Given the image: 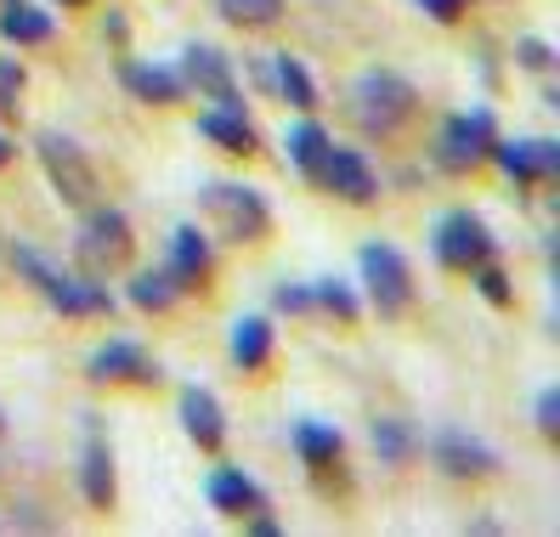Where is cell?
<instances>
[{"instance_id":"6da1fadb","label":"cell","mask_w":560,"mask_h":537,"mask_svg":"<svg viewBox=\"0 0 560 537\" xmlns=\"http://www.w3.org/2000/svg\"><path fill=\"white\" fill-rule=\"evenodd\" d=\"M12 260H18V272L35 283L51 306L62 312V317H103V312H114V300H108V289L103 283H85V278H69L62 266H51L40 249H28V244H18L12 249Z\"/></svg>"},{"instance_id":"7a4b0ae2","label":"cell","mask_w":560,"mask_h":537,"mask_svg":"<svg viewBox=\"0 0 560 537\" xmlns=\"http://www.w3.org/2000/svg\"><path fill=\"white\" fill-rule=\"evenodd\" d=\"M205 215L215 221L221 238H233V244H255V238H267V226H272L267 198L255 187H238V182H210L205 187Z\"/></svg>"},{"instance_id":"3957f363","label":"cell","mask_w":560,"mask_h":537,"mask_svg":"<svg viewBox=\"0 0 560 537\" xmlns=\"http://www.w3.org/2000/svg\"><path fill=\"white\" fill-rule=\"evenodd\" d=\"M351 114H357L362 130L390 137V130H402L413 119V85L397 80V74H362L351 85Z\"/></svg>"},{"instance_id":"277c9868","label":"cell","mask_w":560,"mask_h":537,"mask_svg":"<svg viewBox=\"0 0 560 537\" xmlns=\"http://www.w3.org/2000/svg\"><path fill=\"white\" fill-rule=\"evenodd\" d=\"M481 159H492V114L476 108V114H453L447 130H442V142H436V164L453 176H465L476 171Z\"/></svg>"},{"instance_id":"5b68a950","label":"cell","mask_w":560,"mask_h":537,"mask_svg":"<svg viewBox=\"0 0 560 537\" xmlns=\"http://www.w3.org/2000/svg\"><path fill=\"white\" fill-rule=\"evenodd\" d=\"M40 164H46V176L51 187L69 198L74 210H91V192H96V171H91V159L69 142V137H57V130H46L40 137Z\"/></svg>"},{"instance_id":"8992f818","label":"cell","mask_w":560,"mask_h":537,"mask_svg":"<svg viewBox=\"0 0 560 537\" xmlns=\"http://www.w3.org/2000/svg\"><path fill=\"white\" fill-rule=\"evenodd\" d=\"M74 255L85 260V272H114V266H125V255H130V221L119 210H91L85 226H80Z\"/></svg>"},{"instance_id":"52a82bcc","label":"cell","mask_w":560,"mask_h":537,"mask_svg":"<svg viewBox=\"0 0 560 537\" xmlns=\"http://www.w3.org/2000/svg\"><path fill=\"white\" fill-rule=\"evenodd\" d=\"M362 278H369V294H374V306H380L385 317L408 312L413 278H408V260L390 249V244H369V249H362Z\"/></svg>"},{"instance_id":"ba28073f","label":"cell","mask_w":560,"mask_h":537,"mask_svg":"<svg viewBox=\"0 0 560 537\" xmlns=\"http://www.w3.org/2000/svg\"><path fill=\"white\" fill-rule=\"evenodd\" d=\"M487 255H492V238H487L481 215L453 210V215L436 221V260H442V266H453V272H476Z\"/></svg>"},{"instance_id":"9c48e42d","label":"cell","mask_w":560,"mask_h":537,"mask_svg":"<svg viewBox=\"0 0 560 537\" xmlns=\"http://www.w3.org/2000/svg\"><path fill=\"white\" fill-rule=\"evenodd\" d=\"M312 176H317L328 192H340L346 205H374V198H380V182H374L369 159H362L357 148H335V142H328V153L317 159Z\"/></svg>"},{"instance_id":"30bf717a","label":"cell","mask_w":560,"mask_h":537,"mask_svg":"<svg viewBox=\"0 0 560 537\" xmlns=\"http://www.w3.org/2000/svg\"><path fill=\"white\" fill-rule=\"evenodd\" d=\"M210 503H215V510L221 515H260V510H267V492H260L249 476H244V469H233V464H221L215 469V476H210Z\"/></svg>"},{"instance_id":"8fae6325","label":"cell","mask_w":560,"mask_h":537,"mask_svg":"<svg viewBox=\"0 0 560 537\" xmlns=\"http://www.w3.org/2000/svg\"><path fill=\"white\" fill-rule=\"evenodd\" d=\"M91 380H142V385H153L159 367L148 362V351L137 340H108L91 357Z\"/></svg>"},{"instance_id":"7c38bea8","label":"cell","mask_w":560,"mask_h":537,"mask_svg":"<svg viewBox=\"0 0 560 537\" xmlns=\"http://www.w3.org/2000/svg\"><path fill=\"white\" fill-rule=\"evenodd\" d=\"M492 153H499V164L515 176V182H549L560 171V148L555 142H492Z\"/></svg>"},{"instance_id":"4fadbf2b","label":"cell","mask_w":560,"mask_h":537,"mask_svg":"<svg viewBox=\"0 0 560 537\" xmlns=\"http://www.w3.org/2000/svg\"><path fill=\"white\" fill-rule=\"evenodd\" d=\"M436 458H442L447 476H487V469H499V453L481 447L476 435H465V430L436 435Z\"/></svg>"},{"instance_id":"5bb4252c","label":"cell","mask_w":560,"mask_h":537,"mask_svg":"<svg viewBox=\"0 0 560 537\" xmlns=\"http://www.w3.org/2000/svg\"><path fill=\"white\" fill-rule=\"evenodd\" d=\"M199 130H205L210 142H221L226 153H255V125L244 119V103H215L199 119Z\"/></svg>"},{"instance_id":"9a60e30c","label":"cell","mask_w":560,"mask_h":537,"mask_svg":"<svg viewBox=\"0 0 560 537\" xmlns=\"http://www.w3.org/2000/svg\"><path fill=\"white\" fill-rule=\"evenodd\" d=\"M182 424H187V435L199 447H221V435H226V424H221V401L210 396V390H182Z\"/></svg>"},{"instance_id":"2e32d148","label":"cell","mask_w":560,"mask_h":537,"mask_svg":"<svg viewBox=\"0 0 560 537\" xmlns=\"http://www.w3.org/2000/svg\"><path fill=\"white\" fill-rule=\"evenodd\" d=\"M187 80L210 91L215 103H238V91H233V69H226V57L210 51V46H187Z\"/></svg>"},{"instance_id":"e0dca14e","label":"cell","mask_w":560,"mask_h":537,"mask_svg":"<svg viewBox=\"0 0 560 537\" xmlns=\"http://www.w3.org/2000/svg\"><path fill=\"white\" fill-rule=\"evenodd\" d=\"M125 85L142 96V103H176V96L187 91V80L176 69H159V62H130L125 69Z\"/></svg>"},{"instance_id":"ac0fdd59","label":"cell","mask_w":560,"mask_h":537,"mask_svg":"<svg viewBox=\"0 0 560 537\" xmlns=\"http://www.w3.org/2000/svg\"><path fill=\"white\" fill-rule=\"evenodd\" d=\"M205 272H210V244L199 238V226H182L171 238V278L187 289V283H199Z\"/></svg>"},{"instance_id":"d6986e66","label":"cell","mask_w":560,"mask_h":537,"mask_svg":"<svg viewBox=\"0 0 560 537\" xmlns=\"http://www.w3.org/2000/svg\"><path fill=\"white\" fill-rule=\"evenodd\" d=\"M0 35L18 40V46H40V40H51V12L28 7V0H7V12H0Z\"/></svg>"},{"instance_id":"ffe728a7","label":"cell","mask_w":560,"mask_h":537,"mask_svg":"<svg viewBox=\"0 0 560 537\" xmlns=\"http://www.w3.org/2000/svg\"><path fill=\"white\" fill-rule=\"evenodd\" d=\"M272 357V323L267 317H238L233 323V362L238 367H260Z\"/></svg>"},{"instance_id":"44dd1931","label":"cell","mask_w":560,"mask_h":537,"mask_svg":"<svg viewBox=\"0 0 560 537\" xmlns=\"http://www.w3.org/2000/svg\"><path fill=\"white\" fill-rule=\"evenodd\" d=\"M80 481H85V498L96 503V510H108V503H114V458H108L103 442H91V447H85Z\"/></svg>"},{"instance_id":"7402d4cb","label":"cell","mask_w":560,"mask_h":537,"mask_svg":"<svg viewBox=\"0 0 560 537\" xmlns=\"http://www.w3.org/2000/svg\"><path fill=\"white\" fill-rule=\"evenodd\" d=\"M294 447H301V458H306L312 469H323V464H335V458H340V430L306 419V424H294Z\"/></svg>"},{"instance_id":"603a6c76","label":"cell","mask_w":560,"mask_h":537,"mask_svg":"<svg viewBox=\"0 0 560 537\" xmlns=\"http://www.w3.org/2000/svg\"><path fill=\"white\" fill-rule=\"evenodd\" d=\"M283 148H289V159L312 176V171H317V159L328 153V130H323L317 119H301V125H294L289 137H283Z\"/></svg>"},{"instance_id":"cb8c5ba5","label":"cell","mask_w":560,"mask_h":537,"mask_svg":"<svg viewBox=\"0 0 560 537\" xmlns=\"http://www.w3.org/2000/svg\"><path fill=\"white\" fill-rule=\"evenodd\" d=\"M272 80H278V91L289 96L294 108H317V91H312V74H306V69H301V62H294L289 51H283V57L272 62Z\"/></svg>"},{"instance_id":"d4e9b609","label":"cell","mask_w":560,"mask_h":537,"mask_svg":"<svg viewBox=\"0 0 560 537\" xmlns=\"http://www.w3.org/2000/svg\"><path fill=\"white\" fill-rule=\"evenodd\" d=\"M176 294H182V283H176L171 272H142L137 283H130V300H137L142 312H164Z\"/></svg>"},{"instance_id":"484cf974","label":"cell","mask_w":560,"mask_h":537,"mask_svg":"<svg viewBox=\"0 0 560 537\" xmlns=\"http://www.w3.org/2000/svg\"><path fill=\"white\" fill-rule=\"evenodd\" d=\"M215 12H221L226 23L260 28V23H278V17H283V0H215Z\"/></svg>"},{"instance_id":"4316f807","label":"cell","mask_w":560,"mask_h":537,"mask_svg":"<svg viewBox=\"0 0 560 537\" xmlns=\"http://www.w3.org/2000/svg\"><path fill=\"white\" fill-rule=\"evenodd\" d=\"M312 306H328V312H335V317H357V294L346 289V283H335V278H328V283H317L312 289Z\"/></svg>"},{"instance_id":"83f0119b","label":"cell","mask_w":560,"mask_h":537,"mask_svg":"<svg viewBox=\"0 0 560 537\" xmlns=\"http://www.w3.org/2000/svg\"><path fill=\"white\" fill-rule=\"evenodd\" d=\"M23 96V62L18 57H0V114H12Z\"/></svg>"},{"instance_id":"f1b7e54d","label":"cell","mask_w":560,"mask_h":537,"mask_svg":"<svg viewBox=\"0 0 560 537\" xmlns=\"http://www.w3.org/2000/svg\"><path fill=\"white\" fill-rule=\"evenodd\" d=\"M476 272H481L476 283H481V294L492 300V306H510V278L499 272V266H487V260H481V266H476Z\"/></svg>"},{"instance_id":"f546056e","label":"cell","mask_w":560,"mask_h":537,"mask_svg":"<svg viewBox=\"0 0 560 537\" xmlns=\"http://www.w3.org/2000/svg\"><path fill=\"white\" fill-rule=\"evenodd\" d=\"M374 447H380L385 458H402V453H408V430H402V424H390V419L374 424Z\"/></svg>"},{"instance_id":"4dcf8cb0","label":"cell","mask_w":560,"mask_h":537,"mask_svg":"<svg viewBox=\"0 0 560 537\" xmlns=\"http://www.w3.org/2000/svg\"><path fill=\"white\" fill-rule=\"evenodd\" d=\"M538 430H544V435L560 430V390H544V401H538Z\"/></svg>"},{"instance_id":"1f68e13d","label":"cell","mask_w":560,"mask_h":537,"mask_svg":"<svg viewBox=\"0 0 560 537\" xmlns=\"http://www.w3.org/2000/svg\"><path fill=\"white\" fill-rule=\"evenodd\" d=\"M419 7H424V12H431L436 23H453L458 12H465V0H419Z\"/></svg>"},{"instance_id":"d6a6232c","label":"cell","mask_w":560,"mask_h":537,"mask_svg":"<svg viewBox=\"0 0 560 537\" xmlns=\"http://www.w3.org/2000/svg\"><path fill=\"white\" fill-rule=\"evenodd\" d=\"M521 62L526 69H549V46L544 40H521Z\"/></svg>"},{"instance_id":"836d02e7","label":"cell","mask_w":560,"mask_h":537,"mask_svg":"<svg viewBox=\"0 0 560 537\" xmlns=\"http://www.w3.org/2000/svg\"><path fill=\"white\" fill-rule=\"evenodd\" d=\"M278 306H283V312H306L312 294H306V289H278Z\"/></svg>"},{"instance_id":"e575fe53","label":"cell","mask_w":560,"mask_h":537,"mask_svg":"<svg viewBox=\"0 0 560 537\" xmlns=\"http://www.w3.org/2000/svg\"><path fill=\"white\" fill-rule=\"evenodd\" d=\"M7 159H12V142H7V137H0V164H7Z\"/></svg>"},{"instance_id":"d590c367","label":"cell","mask_w":560,"mask_h":537,"mask_svg":"<svg viewBox=\"0 0 560 537\" xmlns=\"http://www.w3.org/2000/svg\"><path fill=\"white\" fill-rule=\"evenodd\" d=\"M62 7H85V0H62Z\"/></svg>"}]
</instances>
